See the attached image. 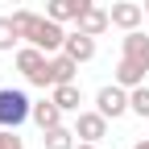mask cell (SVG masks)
<instances>
[{
    "label": "cell",
    "mask_w": 149,
    "mask_h": 149,
    "mask_svg": "<svg viewBox=\"0 0 149 149\" xmlns=\"http://www.w3.org/2000/svg\"><path fill=\"white\" fill-rule=\"evenodd\" d=\"M87 4H95V0H46V17H54V21H79V13Z\"/></svg>",
    "instance_id": "7c38bea8"
},
{
    "label": "cell",
    "mask_w": 149,
    "mask_h": 149,
    "mask_svg": "<svg viewBox=\"0 0 149 149\" xmlns=\"http://www.w3.org/2000/svg\"><path fill=\"white\" fill-rule=\"evenodd\" d=\"M8 4H21V0H8Z\"/></svg>",
    "instance_id": "7402d4cb"
},
{
    "label": "cell",
    "mask_w": 149,
    "mask_h": 149,
    "mask_svg": "<svg viewBox=\"0 0 149 149\" xmlns=\"http://www.w3.org/2000/svg\"><path fill=\"white\" fill-rule=\"evenodd\" d=\"M25 120H33V100L21 87H0V124L4 128H21Z\"/></svg>",
    "instance_id": "7a4b0ae2"
},
{
    "label": "cell",
    "mask_w": 149,
    "mask_h": 149,
    "mask_svg": "<svg viewBox=\"0 0 149 149\" xmlns=\"http://www.w3.org/2000/svg\"><path fill=\"white\" fill-rule=\"evenodd\" d=\"M50 100L58 104L62 112H83V108H79V104H83L79 83H58V87H50Z\"/></svg>",
    "instance_id": "5bb4252c"
},
{
    "label": "cell",
    "mask_w": 149,
    "mask_h": 149,
    "mask_svg": "<svg viewBox=\"0 0 149 149\" xmlns=\"http://www.w3.org/2000/svg\"><path fill=\"white\" fill-rule=\"evenodd\" d=\"M13 21H17V29H21V42L46 50V54H58L66 46V29H62V21H54V17H42L33 8H17Z\"/></svg>",
    "instance_id": "6da1fadb"
},
{
    "label": "cell",
    "mask_w": 149,
    "mask_h": 149,
    "mask_svg": "<svg viewBox=\"0 0 149 149\" xmlns=\"http://www.w3.org/2000/svg\"><path fill=\"white\" fill-rule=\"evenodd\" d=\"M128 112H133V116H141V120H149V87H145V83L128 91Z\"/></svg>",
    "instance_id": "e0dca14e"
},
{
    "label": "cell",
    "mask_w": 149,
    "mask_h": 149,
    "mask_svg": "<svg viewBox=\"0 0 149 149\" xmlns=\"http://www.w3.org/2000/svg\"><path fill=\"white\" fill-rule=\"evenodd\" d=\"M0 149H25V141L17 137V128H4V124H0Z\"/></svg>",
    "instance_id": "ac0fdd59"
},
{
    "label": "cell",
    "mask_w": 149,
    "mask_h": 149,
    "mask_svg": "<svg viewBox=\"0 0 149 149\" xmlns=\"http://www.w3.org/2000/svg\"><path fill=\"white\" fill-rule=\"evenodd\" d=\"M95 108L104 112L108 120H120V116H128V87H120L116 79H112V83H104V87L95 91Z\"/></svg>",
    "instance_id": "277c9868"
},
{
    "label": "cell",
    "mask_w": 149,
    "mask_h": 149,
    "mask_svg": "<svg viewBox=\"0 0 149 149\" xmlns=\"http://www.w3.org/2000/svg\"><path fill=\"white\" fill-rule=\"evenodd\" d=\"M21 46V29H17L13 17H0V54H13Z\"/></svg>",
    "instance_id": "2e32d148"
},
{
    "label": "cell",
    "mask_w": 149,
    "mask_h": 149,
    "mask_svg": "<svg viewBox=\"0 0 149 149\" xmlns=\"http://www.w3.org/2000/svg\"><path fill=\"white\" fill-rule=\"evenodd\" d=\"M62 50L70 54L74 62H91V58H95V37L83 33V29H74V33H66V46Z\"/></svg>",
    "instance_id": "8fae6325"
},
{
    "label": "cell",
    "mask_w": 149,
    "mask_h": 149,
    "mask_svg": "<svg viewBox=\"0 0 149 149\" xmlns=\"http://www.w3.org/2000/svg\"><path fill=\"white\" fill-rule=\"evenodd\" d=\"M145 74H149V66H145V62L120 58V62H116V70H112V79H116L120 87H128V91H133V87H141V83H145Z\"/></svg>",
    "instance_id": "30bf717a"
},
{
    "label": "cell",
    "mask_w": 149,
    "mask_h": 149,
    "mask_svg": "<svg viewBox=\"0 0 149 149\" xmlns=\"http://www.w3.org/2000/svg\"><path fill=\"white\" fill-rule=\"evenodd\" d=\"M62 116H66V112L54 104V100H33V124L42 128V133L54 128V124H62Z\"/></svg>",
    "instance_id": "4fadbf2b"
},
{
    "label": "cell",
    "mask_w": 149,
    "mask_h": 149,
    "mask_svg": "<svg viewBox=\"0 0 149 149\" xmlns=\"http://www.w3.org/2000/svg\"><path fill=\"white\" fill-rule=\"evenodd\" d=\"M141 8H145V17H149V0H145V4H141Z\"/></svg>",
    "instance_id": "44dd1931"
},
{
    "label": "cell",
    "mask_w": 149,
    "mask_h": 149,
    "mask_svg": "<svg viewBox=\"0 0 149 149\" xmlns=\"http://www.w3.org/2000/svg\"><path fill=\"white\" fill-rule=\"evenodd\" d=\"M74 137H79V141H104L108 137V116H104L100 108L74 112Z\"/></svg>",
    "instance_id": "5b68a950"
},
{
    "label": "cell",
    "mask_w": 149,
    "mask_h": 149,
    "mask_svg": "<svg viewBox=\"0 0 149 149\" xmlns=\"http://www.w3.org/2000/svg\"><path fill=\"white\" fill-rule=\"evenodd\" d=\"M33 87H58V83H79V62L70 58L66 50H58V54H50L46 58V70L37 74V79H29Z\"/></svg>",
    "instance_id": "3957f363"
},
{
    "label": "cell",
    "mask_w": 149,
    "mask_h": 149,
    "mask_svg": "<svg viewBox=\"0 0 149 149\" xmlns=\"http://www.w3.org/2000/svg\"><path fill=\"white\" fill-rule=\"evenodd\" d=\"M133 149H149V137H145V141H137V145H133Z\"/></svg>",
    "instance_id": "ffe728a7"
},
{
    "label": "cell",
    "mask_w": 149,
    "mask_h": 149,
    "mask_svg": "<svg viewBox=\"0 0 149 149\" xmlns=\"http://www.w3.org/2000/svg\"><path fill=\"white\" fill-rule=\"evenodd\" d=\"M74 149H100V141H79Z\"/></svg>",
    "instance_id": "d6986e66"
},
{
    "label": "cell",
    "mask_w": 149,
    "mask_h": 149,
    "mask_svg": "<svg viewBox=\"0 0 149 149\" xmlns=\"http://www.w3.org/2000/svg\"><path fill=\"white\" fill-rule=\"evenodd\" d=\"M108 13H112V25L124 29V33H128V29H141V21H145V8L133 4V0H112Z\"/></svg>",
    "instance_id": "52a82bcc"
},
{
    "label": "cell",
    "mask_w": 149,
    "mask_h": 149,
    "mask_svg": "<svg viewBox=\"0 0 149 149\" xmlns=\"http://www.w3.org/2000/svg\"><path fill=\"white\" fill-rule=\"evenodd\" d=\"M42 145H46V149H74V145H79V137H74V128L54 124V128H46V133H42Z\"/></svg>",
    "instance_id": "9a60e30c"
},
{
    "label": "cell",
    "mask_w": 149,
    "mask_h": 149,
    "mask_svg": "<svg viewBox=\"0 0 149 149\" xmlns=\"http://www.w3.org/2000/svg\"><path fill=\"white\" fill-rule=\"evenodd\" d=\"M120 58H133V62H145L149 66V37L141 29H128L120 37Z\"/></svg>",
    "instance_id": "9c48e42d"
},
{
    "label": "cell",
    "mask_w": 149,
    "mask_h": 149,
    "mask_svg": "<svg viewBox=\"0 0 149 149\" xmlns=\"http://www.w3.org/2000/svg\"><path fill=\"white\" fill-rule=\"evenodd\" d=\"M74 29H83V33H91V37H100V33L112 29V13H108L104 4H87V8L79 13V21H74Z\"/></svg>",
    "instance_id": "ba28073f"
},
{
    "label": "cell",
    "mask_w": 149,
    "mask_h": 149,
    "mask_svg": "<svg viewBox=\"0 0 149 149\" xmlns=\"http://www.w3.org/2000/svg\"><path fill=\"white\" fill-rule=\"evenodd\" d=\"M46 58H50V54H46V50H37V46H29V42L13 50V62H17V70H21L25 79H37V74L46 70Z\"/></svg>",
    "instance_id": "8992f818"
}]
</instances>
